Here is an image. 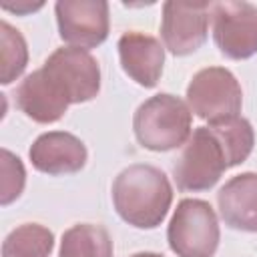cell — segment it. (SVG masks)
Instances as JSON below:
<instances>
[{
  "label": "cell",
  "instance_id": "cell-1",
  "mask_svg": "<svg viewBox=\"0 0 257 257\" xmlns=\"http://www.w3.org/2000/svg\"><path fill=\"white\" fill-rule=\"evenodd\" d=\"M173 203L167 175L153 165H131L112 181V205L118 217L137 229L159 227Z\"/></svg>",
  "mask_w": 257,
  "mask_h": 257
},
{
  "label": "cell",
  "instance_id": "cell-2",
  "mask_svg": "<svg viewBox=\"0 0 257 257\" xmlns=\"http://www.w3.org/2000/svg\"><path fill=\"white\" fill-rule=\"evenodd\" d=\"M193 112L185 100L161 92L147 98L133 116L135 137L141 147L165 153L183 147L191 137Z\"/></svg>",
  "mask_w": 257,
  "mask_h": 257
},
{
  "label": "cell",
  "instance_id": "cell-3",
  "mask_svg": "<svg viewBox=\"0 0 257 257\" xmlns=\"http://www.w3.org/2000/svg\"><path fill=\"white\" fill-rule=\"evenodd\" d=\"M227 169L225 149L213 128L197 126L173 163V179L179 191L197 193L211 189Z\"/></svg>",
  "mask_w": 257,
  "mask_h": 257
},
{
  "label": "cell",
  "instance_id": "cell-4",
  "mask_svg": "<svg viewBox=\"0 0 257 257\" xmlns=\"http://www.w3.org/2000/svg\"><path fill=\"white\" fill-rule=\"evenodd\" d=\"M219 237V221L207 201H179L167 229L169 247L177 257H213Z\"/></svg>",
  "mask_w": 257,
  "mask_h": 257
},
{
  "label": "cell",
  "instance_id": "cell-5",
  "mask_svg": "<svg viewBox=\"0 0 257 257\" xmlns=\"http://www.w3.org/2000/svg\"><path fill=\"white\" fill-rule=\"evenodd\" d=\"M187 104L209 124L239 116L243 90L235 74L223 66L201 68L187 86Z\"/></svg>",
  "mask_w": 257,
  "mask_h": 257
},
{
  "label": "cell",
  "instance_id": "cell-6",
  "mask_svg": "<svg viewBox=\"0 0 257 257\" xmlns=\"http://www.w3.org/2000/svg\"><path fill=\"white\" fill-rule=\"evenodd\" d=\"M213 38L221 54L231 60H245L257 54V6L249 2L211 4Z\"/></svg>",
  "mask_w": 257,
  "mask_h": 257
},
{
  "label": "cell",
  "instance_id": "cell-7",
  "mask_svg": "<svg viewBox=\"0 0 257 257\" xmlns=\"http://www.w3.org/2000/svg\"><path fill=\"white\" fill-rule=\"evenodd\" d=\"M42 68L62 86L70 104L92 100L100 90V66L84 48H56L44 60Z\"/></svg>",
  "mask_w": 257,
  "mask_h": 257
},
{
  "label": "cell",
  "instance_id": "cell-8",
  "mask_svg": "<svg viewBox=\"0 0 257 257\" xmlns=\"http://www.w3.org/2000/svg\"><path fill=\"white\" fill-rule=\"evenodd\" d=\"M211 4L207 2H165L161 20L163 46L175 56L193 54L207 40Z\"/></svg>",
  "mask_w": 257,
  "mask_h": 257
},
{
  "label": "cell",
  "instance_id": "cell-9",
  "mask_svg": "<svg viewBox=\"0 0 257 257\" xmlns=\"http://www.w3.org/2000/svg\"><path fill=\"white\" fill-rule=\"evenodd\" d=\"M60 38L76 48H94L108 36V4L102 0H60L54 4Z\"/></svg>",
  "mask_w": 257,
  "mask_h": 257
},
{
  "label": "cell",
  "instance_id": "cell-10",
  "mask_svg": "<svg viewBox=\"0 0 257 257\" xmlns=\"http://www.w3.org/2000/svg\"><path fill=\"white\" fill-rule=\"evenodd\" d=\"M16 104L34 122L50 124L64 116L70 100L62 86L40 66L38 70L24 76V80L18 84Z\"/></svg>",
  "mask_w": 257,
  "mask_h": 257
},
{
  "label": "cell",
  "instance_id": "cell-11",
  "mask_svg": "<svg viewBox=\"0 0 257 257\" xmlns=\"http://www.w3.org/2000/svg\"><path fill=\"white\" fill-rule=\"evenodd\" d=\"M28 157L36 171L56 177L78 173L86 165L88 153L78 137L64 131H50L32 143Z\"/></svg>",
  "mask_w": 257,
  "mask_h": 257
},
{
  "label": "cell",
  "instance_id": "cell-12",
  "mask_svg": "<svg viewBox=\"0 0 257 257\" xmlns=\"http://www.w3.org/2000/svg\"><path fill=\"white\" fill-rule=\"evenodd\" d=\"M118 58L122 70L141 86H157L163 64H165V46L151 34L128 30L118 38Z\"/></svg>",
  "mask_w": 257,
  "mask_h": 257
},
{
  "label": "cell",
  "instance_id": "cell-13",
  "mask_svg": "<svg viewBox=\"0 0 257 257\" xmlns=\"http://www.w3.org/2000/svg\"><path fill=\"white\" fill-rule=\"evenodd\" d=\"M217 205L225 225L237 231L257 233V173L231 177L219 189Z\"/></svg>",
  "mask_w": 257,
  "mask_h": 257
},
{
  "label": "cell",
  "instance_id": "cell-14",
  "mask_svg": "<svg viewBox=\"0 0 257 257\" xmlns=\"http://www.w3.org/2000/svg\"><path fill=\"white\" fill-rule=\"evenodd\" d=\"M60 257H114L108 231L102 225L78 223L62 233Z\"/></svg>",
  "mask_w": 257,
  "mask_h": 257
},
{
  "label": "cell",
  "instance_id": "cell-15",
  "mask_svg": "<svg viewBox=\"0 0 257 257\" xmlns=\"http://www.w3.org/2000/svg\"><path fill=\"white\" fill-rule=\"evenodd\" d=\"M54 235L40 223H24L12 229L2 243V257H48Z\"/></svg>",
  "mask_w": 257,
  "mask_h": 257
},
{
  "label": "cell",
  "instance_id": "cell-16",
  "mask_svg": "<svg viewBox=\"0 0 257 257\" xmlns=\"http://www.w3.org/2000/svg\"><path fill=\"white\" fill-rule=\"evenodd\" d=\"M209 126L213 128V133L217 135L219 143L225 149L229 169L247 161V157L251 155L253 145H255V133H253V126L247 118L235 116V118L215 122V124H209Z\"/></svg>",
  "mask_w": 257,
  "mask_h": 257
},
{
  "label": "cell",
  "instance_id": "cell-17",
  "mask_svg": "<svg viewBox=\"0 0 257 257\" xmlns=\"http://www.w3.org/2000/svg\"><path fill=\"white\" fill-rule=\"evenodd\" d=\"M0 60H2V84H12L28 64V46L20 30L6 20L0 22Z\"/></svg>",
  "mask_w": 257,
  "mask_h": 257
},
{
  "label": "cell",
  "instance_id": "cell-18",
  "mask_svg": "<svg viewBox=\"0 0 257 257\" xmlns=\"http://www.w3.org/2000/svg\"><path fill=\"white\" fill-rule=\"evenodd\" d=\"M0 167H2V181H0V203L10 205L16 201L26 185V171L22 161L10 153L8 149H2L0 153Z\"/></svg>",
  "mask_w": 257,
  "mask_h": 257
},
{
  "label": "cell",
  "instance_id": "cell-19",
  "mask_svg": "<svg viewBox=\"0 0 257 257\" xmlns=\"http://www.w3.org/2000/svg\"><path fill=\"white\" fill-rule=\"evenodd\" d=\"M4 10H10V12H16V14H26V12H34L38 8H42V2L38 4H30V2H22V4H2Z\"/></svg>",
  "mask_w": 257,
  "mask_h": 257
},
{
  "label": "cell",
  "instance_id": "cell-20",
  "mask_svg": "<svg viewBox=\"0 0 257 257\" xmlns=\"http://www.w3.org/2000/svg\"><path fill=\"white\" fill-rule=\"evenodd\" d=\"M131 257H163V255H159V253H151V251H143V253H135V255H131Z\"/></svg>",
  "mask_w": 257,
  "mask_h": 257
}]
</instances>
